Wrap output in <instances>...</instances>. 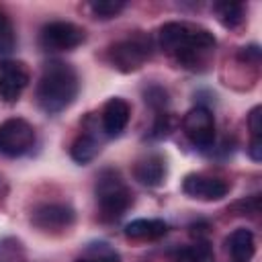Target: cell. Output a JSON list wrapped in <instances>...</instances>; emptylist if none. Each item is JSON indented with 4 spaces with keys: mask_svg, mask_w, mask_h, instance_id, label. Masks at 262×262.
I'll list each match as a JSON object with an SVG mask.
<instances>
[{
    "mask_svg": "<svg viewBox=\"0 0 262 262\" xmlns=\"http://www.w3.org/2000/svg\"><path fill=\"white\" fill-rule=\"evenodd\" d=\"M23 258V246L14 237H0V262H18Z\"/></svg>",
    "mask_w": 262,
    "mask_h": 262,
    "instance_id": "21",
    "label": "cell"
},
{
    "mask_svg": "<svg viewBox=\"0 0 262 262\" xmlns=\"http://www.w3.org/2000/svg\"><path fill=\"white\" fill-rule=\"evenodd\" d=\"M35 143V129L27 119L10 117L0 123V154L6 158L25 156Z\"/></svg>",
    "mask_w": 262,
    "mask_h": 262,
    "instance_id": "5",
    "label": "cell"
},
{
    "mask_svg": "<svg viewBox=\"0 0 262 262\" xmlns=\"http://www.w3.org/2000/svg\"><path fill=\"white\" fill-rule=\"evenodd\" d=\"M213 12L217 14L219 23L227 29H235L246 18V6L242 2H215Z\"/></svg>",
    "mask_w": 262,
    "mask_h": 262,
    "instance_id": "17",
    "label": "cell"
},
{
    "mask_svg": "<svg viewBox=\"0 0 262 262\" xmlns=\"http://www.w3.org/2000/svg\"><path fill=\"white\" fill-rule=\"evenodd\" d=\"M94 192H96V205H98V213H100L102 221L121 219L133 203L131 188L127 186L123 176L111 168H106L98 174Z\"/></svg>",
    "mask_w": 262,
    "mask_h": 262,
    "instance_id": "3",
    "label": "cell"
},
{
    "mask_svg": "<svg viewBox=\"0 0 262 262\" xmlns=\"http://www.w3.org/2000/svg\"><path fill=\"white\" fill-rule=\"evenodd\" d=\"M127 4L123 0H96V2H90L88 8L90 12L96 16V18H113L117 16Z\"/></svg>",
    "mask_w": 262,
    "mask_h": 262,
    "instance_id": "20",
    "label": "cell"
},
{
    "mask_svg": "<svg viewBox=\"0 0 262 262\" xmlns=\"http://www.w3.org/2000/svg\"><path fill=\"white\" fill-rule=\"evenodd\" d=\"M131 119V106L125 98H108L100 111V127L106 137H117L125 131Z\"/></svg>",
    "mask_w": 262,
    "mask_h": 262,
    "instance_id": "11",
    "label": "cell"
},
{
    "mask_svg": "<svg viewBox=\"0 0 262 262\" xmlns=\"http://www.w3.org/2000/svg\"><path fill=\"white\" fill-rule=\"evenodd\" d=\"M151 55V47L149 41L145 37H127L121 39L117 43H113L106 51V57L111 61V66L123 74H131L137 72Z\"/></svg>",
    "mask_w": 262,
    "mask_h": 262,
    "instance_id": "4",
    "label": "cell"
},
{
    "mask_svg": "<svg viewBox=\"0 0 262 262\" xmlns=\"http://www.w3.org/2000/svg\"><path fill=\"white\" fill-rule=\"evenodd\" d=\"M133 176L143 186H160L166 178V160L160 154H149L135 162Z\"/></svg>",
    "mask_w": 262,
    "mask_h": 262,
    "instance_id": "12",
    "label": "cell"
},
{
    "mask_svg": "<svg viewBox=\"0 0 262 262\" xmlns=\"http://www.w3.org/2000/svg\"><path fill=\"white\" fill-rule=\"evenodd\" d=\"M174 260L176 262H215V252L207 239H196L194 244L176 250Z\"/></svg>",
    "mask_w": 262,
    "mask_h": 262,
    "instance_id": "16",
    "label": "cell"
},
{
    "mask_svg": "<svg viewBox=\"0 0 262 262\" xmlns=\"http://www.w3.org/2000/svg\"><path fill=\"white\" fill-rule=\"evenodd\" d=\"M80 80L74 66L53 59L47 61L41 70V76L37 80V104L47 115H57L66 111L78 96Z\"/></svg>",
    "mask_w": 262,
    "mask_h": 262,
    "instance_id": "2",
    "label": "cell"
},
{
    "mask_svg": "<svg viewBox=\"0 0 262 262\" xmlns=\"http://www.w3.org/2000/svg\"><path fill=\"white\" fill-rule=\"evenodd\" d=\"M231 209L237 211V215H246V211L254 215V213L260 211V199H258V194H254V196H250L248 201H239V203H235Z\"/></svg>",
    "mask_w": 262,
    "mask_h": 262,
    "instance_id": "24",
    "label": "cell"
},
{
    "mask_svg": "<svg viewBox=\"0 0 262 262\" xmlns=\"http://www.w3.org/2000/svg\"><path fill=\"white\" fill-rule=\"evenodd\" d=\"M227 252L233 258V262H250L256 254V239L254 233L246 227H237L227 237Z\"/></svg>",
    "mask_w": 262,
    "mask_h": 262,
    "instance_id": "13",
    "label": "cell"
},
{
    "mask_svg": "<svg viewBox=\"0 0 262 262\" xmlns=\"http://www.w3.org/2000/svg\"><path fill=\"white\" fill-rule=\"evenodd\" d=\"M248 154L254 162H260L262 160V137H252L250 139V145H248Z\"/></svg>",
    "mask_w": 262,
    "mask_h": 262,
    "instance_id": "26",
    "label": "cell"
},
{
    "mask_svg": "<svg viewBox=\"0 0 262 262\" xmlns=\"http://www.w3.org/2000/svg\"><path fill=\"white\" fill-rule=\"evenodd\" d=\"M16 47V33L12 20L0 10V57H8Z\"/></svg>",
    "mask_w": 262,
    "mask_h": 262,
    "instance_id": "19",
    "label": "cell"
},
{
    "mask_svg": "<svg viewBox=\"0 0 262 262\" xmlns=\"http://www.w3.org/2000/svg\"><path fill=\"white\" fill-rule=\"evenodd\" d=\"M182 131L194 147H199V149L211 147L215 141V117H213V113L203 104L192 106L182 117Z\"/></svg>",
    "mask_w": 262,
    "mask_h": 262,
    "instance_id": "7",
    "label": "cell"
},
{
    "mask_svg": "<svg viewBox=\"0 0 262 262\" xmlns=\"http://www.w3.org/2000/svg\"><path fill=\"white\" fill-rule=\"evenodd\" d=\"M31 74L23 61H2L0 63V100L4 104H14L29 86Z\"/></svg>",
    "mask_w": 262,
    "mask_h": 262,
    "instance_id": "9",
    "label": "cell"
},
{
    "mask_svg": "<svg viewBox=\"0 0 262 262\" xmlns=\"http://www.w3.org/2000/svg\"><path fill=\"white\" fill-rule=\"evenodd\" d=\"M145 102L151 104L154 108H164L168 104V94L166 90H162L160 86H151L147 92H145Z\"/></svg>",
    "mask_w": 262,
    "mask_h": 262,
    "instance_id": "22",
    "label": "cell"
},
{
    "mask_svg": "<svg viewBox=\"0 0 262 262\" xmlns=\"http://www.w3.org/2000/svg\"><path fill=\"white\" fill-rule=\"evenodd\" d=\"M86 41V31L70 20H51L39 33V45L45 51H72Z\"/></svg>",
    "mask_w": 262,
    "mask_h": 262,
    "instance_id": "6",
    "label": "cell"
},
{
    "mask_svg": "<svg viewBox=\"0 0 262 262\" xmlns=\"http://www.w3.org/2000/svg\"><path fill=\"white\" fill-rule=\"evenodd\" d=\"M182 192L196 201H221L229 192V184L209 174H186L182 180Z\"/></svg>",
    "mask_w": 262,
    "mask_h": 262,
    "instance_id": "10",
    "label": "cell"
},
{
    "mask_svg": "<svg viewBox=\"0 0 262 262\" xmlns=\"http://www.w3.org/2000/svg\"><path fill=\"white\" fill-rule=\"evenodd\" d=\"M100 151V141L96 135L92 133H80L74 141H72V147H70V156L76 164H88L92 162Z\"/></svg>",
    "mask_w": 262,
    "mask_h": 262,
    "instance_id": "15",
    "label": "cell"
},
{
    "mask_svg": "<svg viewBox=\"0 0 262 262\" xmlns=\"http://www.w3.org/2000/svg\"><path fill=\"white\" fill-rule=\"evenodd\" d=\"M248 127L252 137H262V106H254L248 115Z\"/></svg>",
    "mask_w": 262,
    "mask_h": 262,
    "instance_id": "23",
    "label": "cell"
},
{
    "mask_svg": "<svg viewBox=\"0 0 262 262\" xmlns=\"http://www.w3.org/2000/svg\"><path fill=\"white\" fill-rule=\"evenodd\" d=\"M168 233V223L162 219H133L131 223L125 225V235L129 239H160Z\"/></svg>",
    "mask_w": 262,
    "mask_h": 262,
    "instance_id": "14",
    "label": "cell"
},
{
    "mask_svg": "<svg viewBox=\"0 0 262 262\" xmlns=\"http://www.w3.org/2000/svg\"><path fill=\"white\" fill-rule=\"evenodd\" d=\"M76 221V211L66 203H41L31 213V223L45 233H61Z\"/></svg>",
    "mask_w": 262,
    "mask_h": 262,
    "instance_id": "8",
    "label": "cell"
},
{
    "mask_svg": "<svg viewBox=\"0 0 262 262\" xmlns=\"http://www.w3.org/2000/svg\"><path fill=\"white\" fill-rule=\"evenodd\" d=\"M158 43L164 53L186 70H201L215 53L217 41L211 31L190 23H166L158 29Z\"/></svg>",
    "mask_w": 262,
    "mask_h": 262,
    "instance_id": "1",
    "label": "cell"
},
{
    "mask_svg": "<svg viewBox=\"0 0 262 262\" xmlns=\"http://www.w3.org/2000/svg\"><path fill=\"white\" fill-rule=\"evenodd\" d=\"M76 262H119V254L104 242L90 244Z\"/></svg>",
    "mask_w": 262,
    "mask_h": 262,
    "instance_id": "18",
    "label": "cell"
},
{
    "mask_svg": "<svg viewBox=\"0 0 262 262\" xmlns=\"http://www.w3.org/2000/svg\"><path fill=\"white\" fill-rule=\"evenodd\" d=\"M239 59H242V61H246V63L258 66V63H260V47H258V45L242 47V49H239Z\"/></svg>",
    "mask_w": 262,
    "mask_h": 262,
    "instance_id": "25",
    "label": "cell"
}]
</instances>
